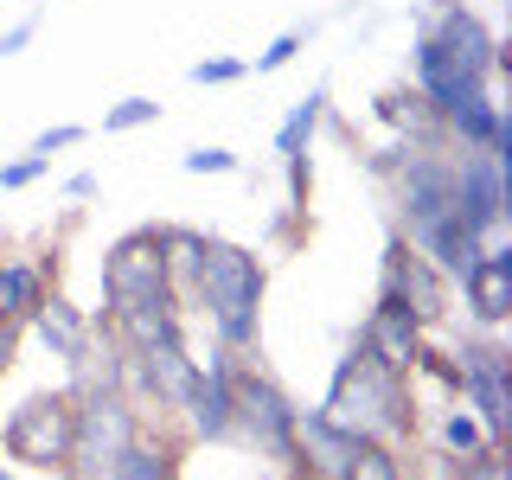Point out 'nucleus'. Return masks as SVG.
Masks as SVG:
<instances>
[{
    "instance_id": "nucleus-1",
    "label": "nucleus",
    "mask_w": 512,
    "mask_h": 480,
    "mask_svg": "<svg viewBox=\"0 0 512 480\" xmlns=\"http://www.w3.org/2000/svg\"><path fill=\"white\" fill-rule=\"evenodd\" d=\"M327 423H340L352 442H391L404 448L416 436V397H410V378L378 365L372 352L352 346L340 359V372L327 384V404H320Z\"/></svg>"
},
{
    "instance_id": "nucleus-2",
    "label": "nucleus",
    "mask_w": 512,
    "mask_h": 480,
    "mask_svg": "<svg viewBox=\"0 0 512 480\" xmlns=\"http://www.w3.org/2000/svg\"><path fill=\"white\" fill-rule=\"evenodd\" d=\"M263 288L269 269L250 244H231V237H205V263L199 282H192V308H205L218 346L231 352H256V327H263Z\"/></svg>"
},
{
    "instance_id": "nucleus-3",
    "label": "nucleus",
    "mask_w": 512,
    "mask_h": 480,
    "mask_svg": "<svg viewBox=\"0 0 512 480\" xmlns=\"http://www.w3.org/2000/svg\"><path fill=\"white\" fill-rule=\"evenodd\" d=\"M295 404H288V391L269 372H256L250 359H237L231 372V442L250 448L256 461H276L288 468L295 461Z\"/></svg>"
},
{
    "instance_id": "nucleus-4",
    "label": "nucleus",
    "mask_w": 512,
    "mask_h": 480,
    "mask_svg": "<svg viewBox=\"0 0 512 480\" xmlns=\"http://www.w3.org/2000/svg\"><path fill=\"white\" fill-rule=\"evenodd\" d=\"M141 404L128 391H84L71 416V461H64V480H103L116 468V455L141 436Z\"/></svg>"
},
{
    "instance_id": "nucleus-5",
    "label": "nucleus",
    "mask_w": 512,
    "mask_h": 480,
    "mask_svg": "<svg viewBox=\"0 0 512 480\" xmlns=\"http://www.w3.org/2000/svg\"><path fill=\"white\" fill-rule=\"evenodd\" d=\"M71 416H77L71 391H32L26 404H13L7 423H0L7 461L39 468V474H64V461H71Z\"/></svg>"
},
{
    "instance_id": "nucleus-6",
    "label": "nucleus",
    "mask_w": 512,
    "mask_h": 480,
    "mask_svg": "<svg viewBox=\"0 0 512 480\" xmlns=\"http://www.w3.org/2000/svg\"><path fill=\"white\" fill-rule=\"evenodd\" d=\"M154 295H173V282H167V256H160V231L141 224V231H122L103 250V301H154Z\"/></svg>"
},
{
    "instance_id": "nucleus-7",
    "label": "nucleus",
    "mask_w": 512,
    "mask_h": 480,
    "mask_svg": "<svg viewBox=\"0 0 512 480\" xmlns=\"http://www.w3.org/2000/svg\"><path fill=\"white\" fill-rule=\"evenodd\" d=\"M455 391L468 397V410L480 416V429L500 442V436H506V423H512L506 352L493 346V340H461V352H455Z\"/></svg>"
},
{
    "instance_id": "nucleus-8",
    "label": "nucleus",
    "mask_w": 512,
    "mask_h": 480,
    "mask_svg": "<svg viewBox=\"0 0 512 480\" xmlns=\"http://www.w3.org/2000/svg\"><path fill=\"white\" fill-rule=\"evenodd\" d=\"M416 32H423V39H436L442 52L461 64V71L480 77V84H487V77L506 64L500 58V39L487 32V20H480L474 7H461V0H442L436 13H423V26H416Z\"/></svg>"
},
{
    "instance_id": "nucleus-9",
    "label": "nucleus",
    "mask_w": 512,
    "mask_h": 480,
    "mask_svg": "<svg viewBox=\"0 0 512 480\" xmlns=\"http://www.w3.org/2000/svg\"><path fill=\"white\" fill-rule=\"evenodd\" d=\"M455 212L474 224L487 244H500V218H506V160L487 148H461L455 154Z\"/></svg>"
},
{
    "instance_id": "nucleus-10",
    "label": "nucleus",
    "mask_w": 512,
    "mask_h": 480,
    "mask_svg": "<svg viewBox=\"0 0 512 480\" xmlns=\"http://www.w3.org/2000/svg\"><path fill=\"white\" fill-rule=\"evenodd\" d=\"M448 288H455V282H448L423 250L404 244V237H391V250H384V288H378V295L404 301L423 327H436V320L448 314Z\"/></svg>"
},
{
    "instance_id": "nucleus-11",
    "label": "nucleus",
    "mask_w": 512,
    "mask_h": 480,
    "mask_svg": "<svg viewBox=\"0 0 512 480\" xmlns=\"http://www.w3.org/2000/svg\"><path fill=\"white\" fill-rule=\"evenodd\" d=\"M359 352H372L378 365H391V372H416V359H423V320H416L404 301H391V295H378V308L365 314V327H359V340H352Z\"/></svg>"
},
{
    "instance_id": "nucleus-12",
    "label": "nucleus",
    "mask_w": 512,
    "mask_h": 480,
    "mask_svg": "<svg viewBox=\"0 0 512 480\" xmlns=\"http://www.w3.org/2000/svg\"><path fill=\"white\" fill-rule=\"evenodd\" d=\"M96 327H103L122 352H148L160 340H180L186 320H180V301L173 295H154V301H109Z\"/></svg>"
},
{
    "instance_id": "nucleus-13",
    "label": "nucleus",
    "mask_w": 512,
    "mask_h": 480,
    "mask_svg": "<svg viewBox=\"0 0 512 480\" xmlns=\"http://www.w3.org/2000/svg\"><path fill=\"white\" fill-rule=\"evenodd\" d=\"M442 128L448 141H461V148H487V154H512V128H506V109L493 103V90H474L461 96V103L442 109Z\"/></svg>"
},
{
    "instance_id": "nucleus-14",
    "label": "nucleus",
    "mask_w": 512,
    "mask_h": 480,
    "mask_svg": "<svg viewBox=\"0 0 512 480\" xmlns=\"http://www.w3.org/2000/svg\"><path fill=\"white\" fill-rule=\"evenodd\" d=\"M461 295H468V308L480 327H500L512 314V250L506 244H487L474 256V269L461 276Z\"/></svg>"
},
{
    "instance_id": "nucleus-15",
    "label": "nucleus",
    "mask_w": 512,
    "mask_h": 480,
    "mask_svg": "<svg viewBox=\"0 0 512 480\" xmlns=\"http://www.w3.org/2000/svg\"><path fill=\"white\" fill-rule=\"evenodd\" d=\"M180 461H186V436H167V429H148L141 423V436L116 455V468L103 480H180Z\"/></svg>"
},
{
    "instance_id": "nucleus-16",
    "label": "nucleus",
    "mask_w": 512,
    "mask_h": 480,
    "mask_svg": "<svg viewBox=\"0 0 512 480\" xmlns=\"http://www.w3.org/2000/svg\"><path fill=\"white\" fill-rule=\"evenodd\" d=\"M416 90L429 96V109H448V103H461V96H474V90H487V84L461 71V64L448 58L436 39H423V32H416Z\"/></svg>"
},
{
    "instance_id": "nucleus-17",
    "label": "nucleus",
    "mask_w": 512,
    "mask_h": 480,
    "mask_svg": "<svg viewBox=\"0 0 512 480\" xmlns=\"http://www.w3.org/2000/svg\"><path fill=\"white\" fill-rule=\"evenodd\" d=\"M58 269V256L52 263H20V256H0V320H13V327H26L32 314H39V301L52 295V276Z\"/></svg>"
},
{
    "instance_id": "nucleus-18",
    "label": "nucleus",
    "mask_w": 512,
    "mask_h": 480,
    "mask_svg": "<svg viewBox=\"0 0 512 480\" xmlns=\"http://www.w3.org/2000/svg\"><path fill=\"white\" fill-rule=\"evenodd\" d=\"M378 116L404 128L410 148H442V141H448L442 109H429V96H423V90H391V96H378Z\"/></svg>"
},
{
    "instance_id": "nucleus-19",
    "label": "nucleus",
    "mask_w": 512,
    "mask_h": 480,
    "mask_svg": "<svg viewBox=\"0 0 512 480\" xmlns=\"http://www.w3.org/2000/svg\"><path fill=\"white\" fill-rule=\"evenodd\" d=\"M26 327L39 333L45 346H52V359H71V352H77V346L90 340V320H84V308H71V301H64L58 288H52V295L39 301V314H32Z\"/></svg>"
},
{
    "instance_id": "nucleus-20",
    "label": "nucleus",
    "mask_w": 512,
    "mask_h": 480,
    "mask_svg": "<svg viewBox=\"0 0 512 480\" xmlns=\"http://www.w3.org/2000/svg\"><path fill=\"white\" fill-rule=\"evenodd\" d=\"M154 231H160V256H167V282L186 308L192 282H199V263H205V231H192V224H154Z\"/></svg>"
},
{
    "instance_id": "nucleus-21",
    "label": "nucleus",
    "mask_w": 512,
    "mask_h": 480,
    "mask_svg": "<svg viewBox=\"0 0 512 480\" xmlns=\"http://www.w3.org/2000/svg\"><path fill=\"white\" fill-rule=\"evenodd\" d=\"M320 109H327V84H320L314 96H301L295 109H288V122L276 128V154H308V141H314V128H320Z\"/></svg>"
},
{
    "instance_id": "nucleus-22",
    "label": "nucleus",
    "mask_w": 512,
    "mask_h": 480,
    "mask_svg": "<svg viewBox=\"0 0 512 480\" xmlns=\"http://www.w3.org/2000/svg\"><path fill=\"white\" fill-rule=\"evenodd\" d=\"M340 480H410V468H404V455H397L391 442H359L346 455V474Z\"/></svg>"
},
{
    "instance_id": "nucleus-23",
    "label": "nucleus",
    "mask_w": 512,
    "mask_h": 480,
    "mask_svg": "<svg viewBox=\"0 0 512 480\" xmlns=\"http://www.w3.org/2000/svg\"><path fill=\"white\" fill-rule=\"evenodd\" d=\"M493 436L480 429V416L474 410H448V423H442V448L448 455H474V448H487Z\"/></svg>"
},
{
    "instance_id": "nucleus-24",
    "label": "nucleus",
    "mask_w": 512,
    "mask_h": 480,
    "mask_svg": "<svg viewBox=\"0 0 512 480\" xmlns=\"http://www.w3.org/2000/svg\"><path fill=\"white\" fill-rule=\"evenodd\" d=\"M141 122H160V103H154V96H128V103H116L103 116V135H128V128H141Z\"/></svg>"
},
{
    "instance_id": "nucleus-25",
    "label": "nucleus",
    "mask_w": 512,
    "mask_h": 480,
    "mask_svg": "<svg viewBox=\"0 0 512 480\" xmlns=\"http://www.w3.org/2000/svg\"><path fill=\"white\" fill-rule=\"evenodd\" d=\"M455 480H512L506 448H500V442H487V448H474V455H461V474H455Z\"/></svg>"
},
{
    "instance_id": "nucleus-26",
    "label": "nucleus",
    "mask_w": 512,
    "mask_h": 480,
    "mask_svg": "<svg viewBox=\"0 0 512 480\" xmlns=\"http://www.w3.org/2000/svg\"><path fill=\"white\" fill-rule=\"evenodd\" d=\"M45 167H52L45 154H20V160H7V167H0V192H20V186H32Z\"/></svg>"
},
{
    "instance_id": "nucleus-27",
    "label": "nucleus",
    "mask_w": 512,
    "mask_h": 480,
    "mask_svg": "<svg viewBox=\"0 0 512 480\" xmlns=\"http://www.w3.org/2000/svg\"><path fill=\"white\" fill-rule=\"evenodd\" d=\"M244 71H250L244 58H199L192 64V84H237Z\"/></svg>"
},
{
    "instance_id": "nucleus-28",
    "label": "nucleus",
    "mask_w": 512,
    "mask_h": 480,
    "mask_svg": "<svg viewBox=\"0 0 512 480\" xmlns=\"http://www.w3.org/2000/svg\"><path fill=\"white\" fill-rule=\"evenodd\" d=\"M231 167H237L231 148H192L186 154V173H231Z\"/></svg>"
},
{
    "instance_id": "nucleus-29",
    "label": "nucleus",
    "mask_w": 512,
    "mask_h": 480,
    "mask_svg": "<svg viewBox=\"0 0 512 480\" xmlns=\"http://www.w3.org/2000/svg\"><path fill=\"white\" fill-rule=\"evenodd\" d=\"M301 39H308V32H282V39L269 45V52H256V71H282V64L301 52Z\"/></svg>"
},
{
    "instance_id": "nucleus-30",
    "label": "nucleus",
    "mask_w": 512,
    "mask_h": 480,
    "mask_svg": "<svg viewBox=\"0 0 512 480\" xmlns=\"http://www.w3.org/2000/svg\"><path fill=\"white\" fill-rule=\"evenodd\" d=\"M77 141H84V128H77V122H64V128H45V135L32 141V154H45V160H52L58 148H77Z\"/></svg>"
},
{
    "instance_id": "nucleus-31",
    "label": "nucleus",
    "mask_w": 512,
    "mask_h": 480,
    "mask_svg": "<svg viewBox=\"0 0 512 480\" xmlns=\"http://www.w3.org/2000/svg\"><path fill=\"white\" fill-rule=\"evenodd\" d=\"M282 167H288V199L301 205V199H308V154H288Z\"/></svg>"
},
{
    "instance_id": "nucleus-32",
    "label": "nucleus",
    "mask_w": 512,
    "mask_h": 480,
    "mask_svg": "<svg viewBox=\"0 0 512 480\" xmlns=\"http://www.w3.org/2000/svg\"><path fill=\"white\" fill-rule=\"evenodd\" d=\"M13 352H20V327H13V320H0V378L13 372Z\"/></svg>"
},
{
    "instance_id": "nucleus-33",
    "label": "nucleus",
    "mask_w": 512,
    "mask_h": 480,
    "mask_svg": "<svg viewBox=\"0 0 512 480\" xmlns=\"http://www.w3.org/2000/svg\"><path fill=\"white\" fill-rule=\"evenodd\" d=\"M32 32H39V20H20L13 32H0V58H13V52H20V45L32 39Z\"/></svg>"
},
{
    "instance_id": "nucleus-34",
    "label": "nucleus",
    "mask_w": 512,
    "mask_h": 480,
    "mask_svg": "<svg viewBox=\"0 0 512 480\" xmlns=\"http://www.w3.org/2000/svg\"><path fill=\"white\" fill-rule=\"evenodd\" d=\"M64 192H71V199H90V192H96V173H71Z\"/></svg>"
},
{
    "instance_id": "nucleus-35",
    "label": "nucleus",
    "mask_w": 512,
    "mask_h": 480,
    "mask_svg": "<svg viewBox=\"0 0 512 480\" xmlns=\"http://www.w3.org/2000/svg\"><path fill=\"white\" fill-rule=\"evenodd\" d=\"M0 480H13V474H7V468H0Z\"/></svg>"
},
{
    "instance_id": "nucleus-36",
    "label": "nucleus",
    "mask_w": 512,
    "mask_h": 480,
    "mask_svg": "<svg viewBox=\"0 0 512 480\" xmlns=\"http://www.w3.org/2000/svg\"><path fill=\"white\" fill-rule=\"evenodd\" d=\"M448 480H455V474H448Z\"/></svg>"
}]
</instances>
